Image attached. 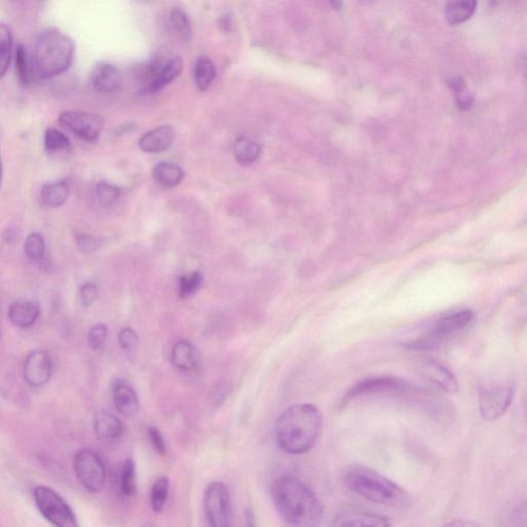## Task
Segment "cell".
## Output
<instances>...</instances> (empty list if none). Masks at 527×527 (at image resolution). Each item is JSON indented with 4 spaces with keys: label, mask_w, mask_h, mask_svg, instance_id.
<instances>
[{
    "label": "cell",
    "mask_w": 527,
    "mask_h": 527,
    "mask_svg": "<svg viewBox=\"0 0 527 527\" xmlns=\"http://www.w3.org/2000/svg\"><path fill=\"white\" fill-rule=\"evenodd\" d=\"M277 513L290 527H319L324 507L312 489L294 476H281L272 488Z\"/></svg>",
    "instance_id": "cell-1"
},
{
    "label": "cell",
    "mask_w": 527,
    "mask_h": 527,
    "mask_svg": "<svg viewBox=\"0 0 527 527\" xmlns=\"http://www.w3.org/2000/svg\"><path fill=\"white\" fill-rule=\"evenodd\" d=\"M323 427V416L312 404L291 406L277 420V443L289 454H304L316 445Z\"/></svg>",
    "instance_id": "cell-2"
},
{
    "label": "cell",
    "mask_w": 527,
    "mask_h": 527,
    "mask_svg": "<svg viewBox=\"0 0 527 527\" xmlns=\"http://www.w3.org/2000/svg\"><path fill=\"white\" fill-rule=\"evenodd\" d=\"M344 482L353 494L370 502L400 510L411 507L412 498L407 491L373 469L365 466L349 467L344 473Z\"/></svg>",
    "instance_id": "cell-3"
},
{
    "label": "cell",
    "mask_w": 527,
    "mask_h": 527,
    "mask_svg": "<svg viewBox=\"0 0 527 527\" xmlns=\"http://www.w3.org/2000/svg\"><path fill=\"white\" fill-rule=\"evenodd\" d=\"M75 42L58 28L48 27L35 40L31 62L34 77L48 80L70 67L74 60Z\"/></svg>",
    "instance_id": "cell-4"
},
{
    "label": "cell",
    "mask_w": 527,
    "mask_h": 527,
    "mask_svg": "<svg viewBox=\"0 0 527 527\" xmlns=\"http://www.w3.org/2000/svg\"><path fill=\"white\" fill-rule=\"evenodd\" d=\"M515 382L510 375L495 373L484 379L478 389L481 415L487 422H496L510 407L514 396Z\"/></svg>",
    "instance_id": "cell-5"
},
{
    "label": "cell",
    "mask_w": 527,
    "mask_h": 527,
    "mask_svg": "<svg viewBox=\"0 0 527 527\" xmlns=\"http://www.w3.org/2000/svg\"><path fill=\"white\" fill-rule=\"evenodd\" d=\"M33 500L40 514L54 527H80L73 508L53 488L46 486L34 487Z\"/></svg>",
    "instance_id": "cell-6"
},
{
    "label": "cell",
    "mask_w": 527,
    "mask_h": 527,
    "mask_svg": "<svg viewBox=\"0 0 527 527\" xmlns=\"http://www.w3.org/2000/svg\"><path fill=\"white\" fill-rule=\"evenodd\" d=\"M474 315L471 310H462L440 318L430 333L422 338L408 342L406 347L412 349H432L442 344L444 340L459 333L471 324Z\"/></svg>",
    "instance_id": "cell-7"
},
{
    "label": "cell",
    "mask_w": 527,
    "mask_h": 527,
    "mask_svg": "<svg viewBox=\"0 0 527 527\" xmlns=\"http://www.w3.org/2000/svg\"><path fill=\"white\" fill-rule=\"evenodd\" d=\"M204 511L210 527H233L231 496L224 483L215 481L205 489Z\"/></svg>",
    "instance_id": "cell-8"
},
{
    "label": "cell",
    "mask_w": 527,
    "mask_h": 527,
    "mask_svg": "<svg viewBox=\"0 0 527 527\" xmlns=\"http://www.w3.org/2000/svg\"><path fill=\"white\" fill-rule=\"evenodd\" d=\"M74 471L77 481L91 494L99 493L105 486L106 468L101 457L94 451H77L74 458Z\"/></svg>",
    "instance_id": "cell-9"
},
{
    "label": "cell",
    "mask_w": 527,
    "mask_h": 527,
    "mask_svg": "<svg viewBox=\"0 0 527 527\" xmlns=\"http://www.w3.org/2000/svg\"><path fill=\"white\" fill-rule=\"evenodd\" d=\"M59 122L69 131L85 141L94 142L101 138L104 121L95 113L81 111H64Z\"/></svg>",
    "instance_id": "cell-10"
},
{
    "label": "cell",
    "mask_w": 527,
    "mask_h": 527,
    "mask_svg": "<svg viewBox=\"0 0 527 527\" xmlns=\"http://www.w3.org/2000/svg\"><path fill=\"white\" fill-rule=\"evenodd\" d=\"M24 379L31 387L45 386L53 374L51 355L45 351H33L27 355L24 362Z\"/></svg>",
    "instance_id": "cell-11"
},
{
    "label": "cell",
    "mask_w": 527,
    "mask_h": 527,
    "mask_svg": "<svg viewBox=\"0 0 527 527\" xmlns=\"http://www.w3.org/2000/svg\"><path fill=\"white\" fill-rule=\"evenodd\" d=\"M183 68V60L181 57H174V58L165 63L153 64L147 73V90L156 92L166 87L168 84L174 82L182 74Z\"/></svg>",
    "instance_id": "cell-12"
},
{
    "label": "cell",
    "mask_w": 527,
    "mask_h": 527,
    "mask_svg": "<svg viewBox=\"0 0 527 527\" xmlns=\"http://www.w3.org/2000/svg\"><path fill=\"white\" fill-rule=\"evenodd\" d=\"M332 527H391V523L386 516L353 509L338 513Z\"/></svg>",
    "instance_id": "cell-13"
},
{
    "label": "cell",
    "mask_w": 527,
    "mask_h": 527,
    "mask_svg": "<svg viewBox=\"0 0 527 527\" xmlns=\"http://www.w3.org/2000/svg\"><path fill=\"white\" fill-rule=\"evenodd\" d=\"M90 83L94 88L102 94H112L120 88L122 84L121 71L110 63L99 62L91 71Z\"/></svg>",
    "instance_id": "cell-14"
},
{
    "label": "cell",
    "mask_w": 527,
    "mask_h": 527,
    "mask_svg": "<svg viewBox=\"0 0 527 527\" xmlns=\"http://www.w3.org/2000/svg\"><path fill=\"white\" fill-rule=\"evenodd\" d=\"M112 400L121 415L131 417L138 415L140 406L137 391L123 380L113 384Z\"/></svg>",
    "instance_id": "cell-15"
},
{
    "label": "cell",
    "mask_w": 527,
    "mask_h": 527,
    "mask_svg": "<svg viewBox=\"0 0 527 527\" xmlns=\"http://www.w3.org/2000/svg\"><path fill=\"white\" fill-rule=\"evenodd\" d=\"M175 138L174 127L164 125L147 132L139 140V147L146 153H162L173 145Z\"/></svg>",
    "instance_id": "cell-16"
},
{
    "label": "cell",
    "mask_w": 527,
    "mask_h": 527,
    "mask_svg": "<svg viewBox=\"0 0 527 527\" xmlns=\"http://www.w3.org/2000/svg\"><path fill=\"white\" fill-rule=\"evenodd\" d=\"M40 315L39 304L30 300H17L10 306V322L19 329H28L37 322Z\"/></svg>",
    "instance_id": "cell-17"
},
{
    "label": "cell",
    "mask_w": 527,
    "mask_h": 527,
    "mask_svg": "<svg viewBox=\"0 0 527 527\" xmlns=\"http://www.w3.org/2000/svg\"><path fill=\"white\" fill-rule=\"evenodd\" d=\"M94 426L97 438L103 441H116L122 437L124 432L122 423L109 411H98Z\"/></svg>",
    "instance_id": "cell-18"
},
{
    "label": "cell",
    "mask_w": 527,
    "mask_h": 527,
    "mask_svg": "<svg viewBox=\"0 0 527 527\" xmlns=\"http://www.w3.org/2000/svg\"><path fill=\"white\" fill-rule=\"evenodd\" d=\"M422 369L425 379L434 386L448 391V393H455L458 390V381L454 375L445 367L439 365L438 362H426Z\"/></svg>",
    "instance_id": "cell-19"
},
{
    "label": "cell",
    "mask_w": 527,
    "mask_h": 527,
    "mask_svg": "<svg viewBox=\"0 0 527 527\" xmlns=\"http://www.w3.org/2000/svg\"><path fill=\"white\" fill-rule=\"evenodd\" d=\"M171 362L184 372H195L199 368L194 346L188 340L176 342L171 351Z\"/></svg>",
    "instance_id": "cell-20"
},
{
    "label": "cell",
    "mask_w": 527,
    "mask_h": 527,
    "mask_svg": "<svg viewBox=\"0 0 527 527\" xmlns=\"http://www.w3.org/2000/svg\"><path fill=\"white\" fill-rule=\"evenodd\" d=\"M406 388V384L398 381L394 379H386V377H381V379H371L367 380L365 381H362L361 383L357 384L351 391L348 393V397H355L361 395L371 394V393H380V391L384 390H400Z\"/></svg>",
    "instance_id": "cell-21"
},
{
    "label": "cell",
    "mask_w": 527,
    "mask_h": 527,
    "mask_svg": "<svg viewBox=\"0 0 527 527\" xmlns=\"http://www.w3.org/2000/svg\"><path fill=\"white\" fill-rule=\"evenodd\" d=\"M70 194L69 183L67 181H56L48 183L40 191V199L42 203L49 208H60L67 202Z\"/></svg>",
    "instance_id": "cell-22"
},
{
    "label": "cell",
    "mask_w": 527,
    "mask_h": 527,
    "mask_svg": "<svg viewBox=\"0 0 527 527\" xmlns=\"http://www.w3.org/2000/svg\"><path fill=\"white\" fill-rule=\"evenodd\" d=\"M153 176L156 183L164 188H174L183 180V171L176 164L162 162L153 170Z\"/></svg>",
    "instance_id": "cell-23"
},
{
    "label": "cell",
    "mask_w": 527,
    "mask_h": 527,
    "mask_svg": "<svg viewBox=\"0 0 527 527\" xmlns=\"http://www.w3.org/2000/svg\"><path fill=\"white\" fill-rule=\"evenodd\" d=\"M477 9L476 2H453L446 5L445 16L452 25H458L466 22L472 18Z\"/></svg>",
    "instance_id": "cell-24"
},
{
    "label": "cell",
    "mask_w": 527,
    "mask_h": 527,
    "mask_svg": "<svg viewBox=\"0 0 527 527\" xmlns=\"http://www.w3.org/2000/svg\"><path fill=\"white\" fill-rule=\"evenodd\" d=\"M13 32L5 23H0V78L8 73L13 55Z\"/></svg>",
    "instance_id": "cell-25"
},
{
    "label": "cell",
    "mask_w": 527,
    "mask_h": 527,
    "mask_svg": "<svg viewBox=\"0 0 527 527\" xmlns=\"http://www.w3.org/2000/svg\"><path fill=\"white\" fill-rule=\"evenodd\" d=\"M217 75L215 64L211 60L201 57L195 64L194 78L197 88L202 92L208 90Z\"/></svg>",
    "instance_id": "cell-26"
},
{
    "label": "cell",
    "mask_w": 527,
    "mask_h": 527,
    "mask_svg": "<svg viewBox=\"0 0 527 527\" xmlns=\"http://www.w3.org/2000/svg\"><path fill=\"white\" fill-rule=\"evenodd\" d=\"M261 147L256 142L240 138L234 146V156L242 165H248L259 159Z\"/></svg>",
    "instance_id": "cell-27"
},
{
    "label": "cell",
    "mask_w": 527,
    "mask_h": 527,
    "mask_svg": "<svg viewBox=\"0 0 527 527\" xmlns=\"http://www.w3.org/2000/svg\"><path fill=\"white\" fill-rule=\"evenodd\" d=\"M16 73L19 82L24 85H30L34 77L31 56L21 44L16 49Z\"/></svg>",
    "instance_id": "cell-28"
},
{
    "label": "cell",
    "mask_w": 527,
    "mask_h": 527,
    "mask_svg": "<svg viewBox=\"0 0 527 527\" xmlns=\"http://www.w3.org/2000/svg\"><path fill=\"white\" fill-rule=\"evenodd\" d=\"M121 490L125 496H133L137 494V468L132 459L124 461L121 469Z\"/></svg>",
    "instance_id": "cell-29"
},
{
    "label": "cell",
    "mask_w": 527,
    "mask_h": 527,
    "mask_svg": "<svg viewBox=\"0 0 527 527\" xmlns=\"http://www.w3.org/2000/svg\"><path fill=\"white\" fill-rule=\"evenodd\" d=\"M45 148L49 153H58L67 151L71 147V142L64 134L54 127H49L45 131Z\"/></svg>",
    "instance_id": "cell-30"
},
{
    "label": "cell",
    "mask_w": 527,
    "mask_h": 527,
    "mask_svg": "<svg viewBox=\"0 0 527 527\" xmlns=\"http://www.w3.org/2000/svg\"><path fill=\"white\" fill-rule=\"evenodd\" d=\"M170 481L166 477H161L154 483L151 490V505L155 513H161L165 507L169 495Z\"/></svg>",
    "instance_id": "cell-31"
},
{
    "label": "cell",
    "mask_w": 527,
    "mask_h": 527,
    "mask_svg": "<svg viewBox=\"0 0 527 527\" xmlns=\"http://www.w3.org/2000/svg\"><path fill=\"white\" fill-rule=\"evenodd\" d=\"M24 252L28 258L40 261L46 253V242L42 235L38 232L31 233L25 239Z\"/></svg>",
    "instance_id": "cell-32"
},
{
    "label": "cell",
    "mask_w": 527,
    "mask_h": 527,
    "mask_svg": "<svg viewBox=\"0 0 527 527\" xmlns=\"http://www.w3.org/2000/svg\"><path fill=\"white\" fill-rule=\"evenodd\" d=\"M97 201L103 206H111L121 195V190L106 181L98 182L95 187Z\"/></svg>",
    "instance_id": "cell-33"
},
{
    "label": "cell",
    "mask_w": 527,
    "mask_h": 527,
    "mask_svg": "<svg viewBox=\"0 0 527 527\" xmlns=\"http://www.w3.org/2000/svg\"><path fill=\"white\" fill-rule=\"evenodd\" d=\"M203 282L201 272H194L189 275L181 277L180 280V295L182 298H190L201 290Z\"/></svg>",
    "instance_id": "cell-34"
},
{
    "label": "cell",
    "mask_w": 527,
    "mask_h": 527,
    "mask_svg": "<svg viewBox=\"0 0 527 527\" xmlns=\"http://www.w3.org/2000/svg\"><path fill=\"white\" fill-rule=\"evenodd\" d=\"M171 23L183 40L188 41L192 39V27L186 13L180 9H174L171 12Z\"/></svg>",
    "instance_id": "cell-35"
},
{
    "label": "cell",
    "mask_w": 527,
    "mask_h": 527,
    "mask_svg": "<svg viewBox=\"0 0 527 527\" xmlns=\"http://www.w3.org/2000/svg\"><path fill=\"white\" fill-rule=\"evenodd\" d=\"M109 329L104 324H97L91 327L88 334V344L92 351L101 352L108 340Z\"/></svg>",
    "instance_id": "cell-36"
},
{
    "label": "cell",
    "mask_w": 527,
    "mask_h": 527,
    "mask_svg": "<svg viewBox=\"0 0 527 527\" xmlns=\"http://www.w3.org/2000/svg\"><path fill=\"white\" fill-rule=\"evenodd\" d=\"M75 239L76 248L82 254H94L101 247V240L88 233L76 232Z\"/></svg>",
    "instance_id": "cell-37"
},
{
    "label": "cell",
    "mask_w": 527,
    "mask_h": 527,
    "mask_svg": "<svg viewBox=\"0 0 527 527\" xmlns=\"http://www.w3.org/2000/svg\"><path fill=\"white\" fill-rule=\"evenodd\" d=\"M119 344L127 353L137 351L139 345V338L130 327H124L119 334Z\"/></svg>",
    "instance_id": "cell-38"
},
{
    "label": "cell",
    "mask_w": 527,
    "mask_h": 527,
    "mask_svg": "<svg viewBox=\"0 0 527 527\" xmlns=\"http://www.w3.org/2000/svg\"><path fill=\"white\" fill-rule=\"evenodd\" d=\"M505 527H526V505L524 502L512 510Z\"/></svg>",
    "instance_id": "cell-39"
},
{
    "label": "cell",
    "mask_w": 527,
    "mask_h": 527,
    "mask_svg": "<svg viewBox=\"0 0 527 527\" xmlns=\"http://www.w3.org/2000/svg\"><path fill=\"white\" fill-rule=\"evenodd\" d=\"M99 291L95 284L91 282H85L83 284L80 296L81 302L84 308H90L97 300Z\"/></svg>",
    "instance_id": "cell-40"
},
{
    "label": "cell",
    "mask_w": 527,
    "mask_h": 527,
    "mask_svg": "<svg viewBox=\"0 0 527 527\" xmlns=\"http://www.w3.org/2000/svg\"><path fill=\"white\" fill-rule=\"evenodd\" d=\"M148 437L149 440H151V442L156 452L162 455H165L167 453L165 440H164L163 434L158 429H156V427H149Z\"/></svg>",
    "instance_id": "cell-41"
},
{
    "label": "cell",
    "mask_w": 527,
    "mask_h": 527,
    "mask_svg": "<svg viewBox=\"0 0 527 527\" xmlns=\"http://www.w3.org/2000/svg\"><path fill=\"white\" fill-rule=\"evenodd\" d=\"M229 393V388H228V384H219L218 386L216 391H213V397L212 401L216 403V405L219 406L220 402H224L226 396Z\"/></svg>",
    "instance_id": "cell-42"
},
{
    "label": "cell",
    "mask_w": 527,
    "mask_h": 527,
    "mask_svg": "<svg viewBox=\"0 0 527 527\" xmlns=\"http://www.w3.org/2000/svg\"><path fill=\"white\" fill-rule=\"evenodd\" d=\"M443 527H483L478 523L474 522H469V520L465 519H458L453 520V522L445 524Z\"/></svg>",
    "instance_id": "cell-43"
},
{
    "label": "cell",
    "mask_w": 527,
    "mask_h": 527,
    "mask_svg": "<svg viewBox=\"0 0 527 527\" xmlns=\"http://www.w3.org/2000/svg\"><path fill=\"white\" fill-rule=\"evenodd\" d=\"M3 182H4V166H3L2 154H0V191H2V188H3Z\"/></svg>",
    "instance_id": "cell-44"
},
{
    "label": "cell",
    "mask_w": 527,
    "mask_h": 527,
    "mask_svg": "<svg viewBox=\"0 0 527 527\" xmlns=\"http://www.w3.org/2000/svg\"><path fill=\"white\" fill-rule=\"evenodd\" d=\"M247 527H255L254 517L251 512L246 513Z\"/></svg>",
    "instance_id": "cell-45"
}]
</instances>
